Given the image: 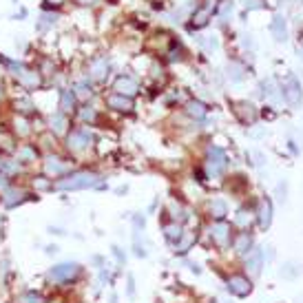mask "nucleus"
Returning <instances> with one entry per match:
<instances>
[{
    "label": "nucleus",
    "instance_id": "nucleus-1",
    "mask_svg": "<svg viewBox=\"0 0 303 303\" xmlns=\"http://www.w3.org/2000/svg\"><path fill=\"white\" fill-rule=\"evenodd\" d=\"M45 283L51 286L53 290H71L73 286H78L84 277H87V268L80 261L73 259H64V261H55L45 270Z\"/></svg>",
    "mask_w": 303,
    "mask_h": 303
},
{
    "label": "nucleus",
    "instance_id": "nucleus-2",
    "mask_svg": "<svg viewBox=\"0 0 303 303\" xmlns=\"http://www.w3.org/2000/svg\"><path fill=\"white\" fill-rule=\"evenodd\" d=\"M106 182L96 170H71L64 177L55 179L53 191L58 193H78V191H104Z\"/></svg>",
    "mask_w": 303,
    "mask_h": 303
},
{
    "label": "nucleus",
    "instance_id": "nucleus-3",
    "mask_svg": "<svg viewBox=\"0 0 303 303\" xmlns=\"http://www.w3.org/2000/svg\"><path fill=\"white\" fill-rule=\"evenodd\" d=\"M96 144V133L91 131V126H73L67 135H64V149L69 153H84Z\"/></svg>",
    "mask_w": 303,
    "mask_h": 303
},
{
    "label": "nucleus",
    "instance_id": "nucleus-4",
    "mask_svg": "<svg viewBox=\"0 0 303 303\" xmlns=\"http://www.w3.org/2000/svg\"><path fill=\"white\" fill-rule=\"evenodd\" d=\"M29 200H34V193L27 186H20V184H13V182L0 193V206L4 210H16V208L25 206Z\"/></svg>",
    "mask_w": 303,
    "mask_h": 303
},
{
    "label": "nucleus",
    "instance_id": "nucleus-5",
    "mask_svg": "<svg viewBox=\"0 0 303 303\" xmlns=\"http://www.w3.org/2000/svg\"><path fill=\"white\" fill-rule=\"evenodd\" d=\"M42 173L47 175V177H51L55 182V179H60V177H64L67 173H71V162L67 157H60V155H55V153H47V155H42Z\"/></svg>",
    "mask_w": 303,
    "mask_h": 303
},
{
    "label": "nucleus",
    "instance_id": "nucleus-6",
    "mask_svg": "<svg viewBox=\"0 0 303 303\" xmlns=\"http://www.w3.org/2000/svg\"><path fill=\"white\" fill-rule=\"evenodd\" d=\"M228 168V157L219 146H208L206 151V173L210 177H221Z\"/></svg>",
    "mask_w": 303,
    "mask_h": 303
},
{
    "label": "nucleus",
    "instance_id": "nucleus-7",
    "mask_svg": "<svg viewBox=\"0 0 303 303\" xmlns=\"http://www.w3.org/2000/svg\"><path fill=\"white\" fill-rule=\"evenodd\" d=\"M208 235H210L212 244L217 246L219 250H226L230 244H233V226L228 224V221H212L210 228H208Z\"/></svg>",
    "mask_w": 303,
    "mask_h": 303
},
{
    "label": "nucleus",
    "instance_id": "nucleus-8",
    "mask_svg": "<svg viewBox=\"0 0 303 303\" xmlns=\"http://www.w3.org/2000/svg\"><path fill=\"white\" fill-rule=\"evenodd\" d=\"M47 131L55 137H64L71 131V115H64L62 111H53L47 117Z\"/></svg>",
    "mask_w": 303,
    "mask_h": 303
},
{
    "label": "nucleus",
    "instance_id": "nucleus-9",
    "mask_svg": "<svg viewBox=\"0 0 303 303\" xmlns=\"http://www.w3.org/2000/svg\"><path fill=\"white\" fill-rule=\"evenodd\" d=\"M226 290L233 297L244 299V297H248L250 292H252V281H250L246 274H230V277L226 279Z\"/></svg>",
    "mask_w": 303,
    "mask_h": 303
},
{
    "label": "nucleus",
    "instance_id": "nucleus-10",
    "mask_svg": "<svg viewBox=\"0 0 303 303\" xmlns=\"http://www.w3.org/2000/svg\"><path fill=\"white\" fill-rule=\"evenodd\" d=\"M18 87H22L25 91H40L42 84H45V78L40 75V71L38 69H31V67H25V71H22L20 75H18Z\"/></svg>",
    "mask_w": 303,
    "mask_h": 303
},
{
    "label": "nucleus",
    "instance_id": "nucleus-11",
    "mask_svg": "<svg viewBox=\"0 0 303 303\" xmlns=\"http://www.w3.org/2000/svg\"><path fill=\"white\" fill-rule=\"evenodd\" d=\"M13 155H16V159L22 166H31V164L42 162V151L38 144H20Z\"/></svg>",
    "mask_w": 303,
    "mask_h": 303
},
{
    "label": "nucleus",
    "instance_id": "nucleus-12",
    "mask_svg": "<svg viewBox=\"0 0 303 303\" xmlns=\"http://www.w3.org/2000/svg\"><path fill=\"white\" fill-rule=\"evenodd\" d=\"M13 303H51V295L40 288H25L13 295Z\"/></svg>",
    "mask_w": 303,
    "mask_h": 303
},
{
    "label": "nucleus",
    "instance_id": "nucleus-13",
    "mask_svg": "<svg viewBox=\"0 0 303 303\" xmlns=\"http://www.w3.org/2000/svg\"><path fill=\"white\" fill-rule=\"evenodd\" d=\"M80 106V100L75 96V91L71 87L67 89H60V96H58V111H62L64 115H73Z\"/></svg>",
    "mask_w": 303,
    "mask_h": 303
},
{
    "label": "nucleus",
    "instance_id": "nucleus-14",
    "mask_svg": "<svg viewBox=\"0 0 303 303\" xmlns=\"http://www.w3.org/2000/svg\"><path fill=\"white\" fill-rule=\"evenodd\" d=\"M283 98H286V102L290 104V106H295V108L301 104V98H303L301 84H299V80H297L295 75H288L286 82H283Z\"/></svg>",
    "mask_w": 303,
    "mask_h": 303
},
{
    "label": "nucleus",
    "instance_id": "nucleus-15",
    "mask_svg": "<svg viewBox=\"0 0 303 303\" xmlns=\"http://www.w3.org/2000/svg\"><path fill=\"white\" fill-rule=\"evenodd\" d=\"M104 102H106V106L111 108V111H117V113H133V108H135L133 98L120 96V93H108V96L104 98Z\"/></svg>",
    "mask_w": 303,
    "mask_h": 303
},
{
    "label": "nucleus",
    "instance_id": "nucleus-16",
    "mask_svg": "<svg viewBox=\"0 0 303 303\" xmlns=\"http://www.w3.org/2000/svg\"><path fill=\"white\" fill-rule=\"evenodd\" d=\"M197 244V233L195 230H184V235L179 237L177 244H173V254L175 257H186Z\"/></svg>",
    "mask_w": 303,
    "mask_h": 303
},
{
    "label": "nucleus",
    "instance_id": "nucleus-17",
    "mask_svg": "<svg viewBox=\"0 0 303 303\" xmlns=\"http://www.w3.org/2000/svg\"><path fill=\"white\" fill-rule=\"evenodd\" d=\"M113 93H120V96H126V98H135L140 93V84L137 80L129 78V75H120V78L113 82Z\"/></svg>",
    "mask_w": 303,
    "mask_h": 303
},
{
    "label": "nucleus",
    "instance_id": "nucleus-18",
    "mask_svg": "<svg viewBox=\"0 0 303 303\" xmlns=\"http://www.w3.org/2000/svg\"><path fill=\"white\" fill-rule=\"evenodd\" d=\"M244 268L250 277H257L263 268V252L261 248H252L248 254H246V261H244Z\"/></svg>",
    "mask_w": 303,
    "mask_h": 303
},
{
    "label": "nucleus",
    "instance_id": "nucleus-19",
    "mask_svg": "<svg viewBox=\"0 0 303 303\" xmlns=\"http://www.w3.org/2000/svg\"><path fill=\"white\" fill-rule=\"evenodd\" d=\"M108 60L106 58H96L91 60V64H89V78L93 80V82H104V80L108 78Z\"/></svg>",
    "mask_w": 303,
    "mask_h": 303
},
{
    "label": "nucleus",
    "instance_id": "nucleus-20",
    "mask_svg": "<svg viewBox=\"0 0 303 303\" xmlns=\"http://www.w3.org/2000/svg\"><path fill=\"white\" fill-rule=\"evenodd\" d=\"M0 173H4L13 182V179H18L22 173H25V166H22L16 157H4L2 155V159H0Z\"/></svg>",
    "mask_w": 303,
    "mask_h": 303
},
{
    "label": "nucleus",
    "instance_id": "nucleus-21",
    "mask_svg": "<svg viewBox=\"0 0 303 303\" xmlns=\"http://www.w3.org/2000/svg\"><path fill=\"white\" fill-rule=\"evenodd\" d=\"M13 113L31 120L34 115H38V106L34 104L31 98H16V100H13Z\"/></svg>",
    "mask_w": 303,
    "mask_h": 303
},
{
    "label": "nucleus",
    "instance_id": "nucleus-22",
    "mask_svg": "<svg viewBox=\"0 0 303 303\" xmlns=\"http://www.w3.org/2000/svg\"><path fill=\"white\" fill-rule=\"evenodd\" d=\"M29 191L31 193H51L53 191V179L51 177H47L45 173H40V175H34V177L29 179Z\"/></svg>",
    "mask_w": 303,
    "mask_h": 303
},
{
    "label": "nucleus",
    "instance_id": "nucleus-23",
    "mask_svg": "<svg viewBox=\"0 0 303 303\" xmlns=\"http://www.w3.org/2000/svg\"><path fill=\"white\" fill-rule=\"evenodd\" d=\"M11 133H13V137H18V140H25V137H29L31 133H34V129H31V120H29V117L16 115V117H13Z\"/></svg>",
    "mask_w": 303,
    "mask_h": 303
},
{
    "label": "nucleus",
    "instance_id": "nucleus-24",
    "mask_svg": "<svg viewBox=\"0 0 303 303\" xmlns=\"http://www.w3.org/2000/svg\"><path fill=\"white\" fill-rule=\"evenodd\" d=\"M235 113L237 117H239L244 124H252L254 120H257V111H254V106L250 102H235Z\"/></svg>",
    "mask_w": 303,
    "mask_h": 303
},
{
    "label": "nucleus",
    "instance_id": "nucleus-25",
    "mask_svg": "<svg viewBox=\"0 0 303 303\" xmlns=\"http://www.w3.org/2000/svg\"><path fill=\"white\" fill-rule=\"evenodd\" d=\"M168 215H170V221H177V224H182V226L191 219V210H188L184 203H179L175 200L168 203Z\"/></svg>",
    "mask_w": 303,
    "mask_h": 303
},
{
    "label": "nucleus",
    "instance_id": "nucleus-26",
    "mask_svg": "<svg viewBox=\"0 0 303 303\" xmlns=\"http://www.w3.org/2000/svg\"><path fill=\"white\" fill-rule=\"evenodd\" d=\"M254 248V241H252V235H248V233H239L237 237H233V250L237 254H248L250 250Z\"/></svg>",
    "mask_w": 303,
    "mask_h": 303
},
{
    "label": "nucleus",
    "instance_id": "nucleus-27",
    "mask_svg": "<svg viewBox=\"0 0 303 303\" xmlns=\"http://www.w3.org/2000/svg\"><path fill=\"white\" fill-rule=\"evenodd\" d=\"M228 215V203L226 200H210L208 202V217L212 221H224Z\"/></svg>",
    "mask_w": 303,
    "mask_h": 303
},
{
    "label": "nucleus",
    "instance_id": "nucleus-28",
    "mask_svg": "<svg viewBox=\"0 0 303 303\" xmlns=\"http://www.w3.org/2000/svg\"><path fill=\"white\" fill-rule=\"evenodd\" d=\"M16 277V270H13V263L7 254L0 257V288H9L11 279Z\"/></svg>",
    "mask_w": 303,
    "mask_h": 303
},
{
    "label": "nucleus",
    "instance_id": "nucleus-29",
    "mask_svg": "<svg viewBox=\"0 0 303 303\" xmlns=\"http://www.w3.org/2000/svg\"><path fill=\"white\" fill-rule=\"evenodd\" d=\"M162 235H164V239L173 246V244H177L179 237L184 235V226L177 224V221H166V224L162 226Z\"/></svg>",
    "mask_w": 303,
    "mask_h": 303
},
{
    "label": "nucleus",
    "instance_id": "nucleus-30",
    "mask_svg": "<svg viewBox=\"0 0 303 303\" xmlns=\"http://www.w3.org/2000/svg\"><path fill=\"white\" fill-rule=\"evenodd\" d=\"M75 115H78V120L82 122L84 126H91V124H96L98 122V108H93L91 104H80L78 106V111H75Z\"/></svg>",
    "mask_w": 303,
    "mask_h": 303
},
{
    "label": "nucleus",
    "instance_id": "nucleus-31",
    "mask_svg": "<svg viewBox=\"0 0 303 303\" xmlns=\"http://www.w3.org/2000/svg\"><path fill=\"white\" fill-rule=\"evenodd\" d=\"M257 221L259 226H261L263 230L268 228L270 224H272V203L268 200H261L259 202V210H257Z\"/></svg>",
    "mask_w": 303,
    "mask_h": 303
},
{
    "label": "nucleus",
    "instance_id": "nucleus-32",
    "mask_svg": "<svg viewBox=\"0 0 303 303\" xmlns=\"http://www.w3.org/2000/svg\"><path fill=\"white\" fill-rule=\"evenodd\" d=\"M133 254L137 259L149 257V244H146V237L142 235V230H135L133 233Z\"/></svg>",
    "mask_w": 303,
    "mask_h": 303
},
{
    "label": "nucleus",
    "instance_id": "nucleus-33",
    "mask_svg": "<svg viewBox=\"0 0 303 303\" xmlns=\"http://www.w3.org/2000/svg\"><path fill=\"white\" fill-rule=\"evenodd\" d=\"M252 219H254L252 212L246 210V208H239V210L235 212L233 226H235V228H239V230H248V228H250V224H252Z\"/></svg>",
    "mask_w": 303,
    "mask_h": 303
},
{
    "label": "nucleus",
    "instance_id": "nucleus-34",
    "mask_svg": "<svg viewBox=\"0 0 303 303\" xmlns=\"http://www.w3.org/2000/svg\"><path fill=\"white\" fill-rule=\"evenodd\" d=\"M186 115L193 117V120H203V117L208 115V108H206V104L200 100H191L186 104Z\"/></svg>",
    "mask_w": 303,
    "mask_h": 303
},
{
    "label": "nucleus",
    "instance_id": "nucleus-35",
    "mask_svg": "<svg viewBox=\"0 0 303 303\" xmlns=\"http://www.w3.org/2000/svg\"><path fill=\"white\" fill-rule=\"evenodd\" d=\"M270 31H272L274 38H277L279 42H283L286 40V20H283L281 16H277L272 20V25H270Z\"/></svg>",
    "mask_w": 303,
    "mask_h": 303
},
{
    "label": "nucleus",
    "instance_id": "nucleus-36",
    "mask_svg": "<svg viewBox=\"0 0 303 303\" xmlns=\"http://www.w3.org/2000/svg\"><path fill=\"white\" fill-rule=\"evenodd\" d=\"M212 9L210 7H203V9H197L195 13H193V25L195 27H203L208 22V18H210Z\"/></svg>",
    "mask_w": 303,
    "mask_h": 303
},
{
    "label": "nucleus",
    "instance_id": "nucleus-37",
    "mask_svg": "<svg viewBox=\"0 0 303 303\" xmlns=\"http://www.w3.org/2000/svg\"><path fill=\"white\" fill-rule=\"evenodd\" d=\"M75 91V96H78V100H87V98H91V84L89 82H78L75 87H71Z\"/></svg>",
    "mask_w": 303,
    "mask_h": 303
},
{
    "label": "nucleus",
    "instance_id": "nucleus-38",
    "mask_svg": "<svg viewBox=\"0 0 303 303\" xmlns=\"http://www.w3.org/2000/svg\"><path fill=\"white\" fill-rule=\"evenodd\" d=\"M111 257L115 259V263L117 266H126V252L120 248V246H111Z\"/></svg>",
    "mask_w": 303,
    "mask_h": 303
},
{
    "label": "nucleus",
    "instance_id": "nucleus-39",
    "mask_svg": "<svg viewBox=\"0 0 303 303\" xmlns=\"http://www.w3.org/2000/svg\"><path fill=\"white\" fill-rule=\"evenodd\" d=\"M261 93H263V98H277L274 80H266V82H261Z\"/></svg>",
    "mask_w": 303,
    "mask_h": 303
},
{
    "label": "nucleus",
    "instance_id": "nucleus-40",
    "mask_svg": "<svg viewBox=\"0 0 303 303\" xmlns=\"http://www.w3.org/2000/svg\"><path fill=\"white\" fill-rule=\"evenodd\" d=\"M228 78L233 80V82H241V80H244V69H241L239 64H230L228 67Z\"/></svg>",
    "mask_w": 303,
    "mask_h": 303
},
{
    "label": "nucleus",
    "instance_id": "nucleus-41",
    "mask_svg": "<svg viewBox=\"0 0 303 303\" xmlns=\"http://www.w3.org/2000/svg\"><path fill=\"white\" fill-rule=\"evenodd\" d=\"M135 295H137V288H135V277L133 274H126V297L129 299H135Z\"/></svg>",
    "mask_w": 303,
    "mask_h": 303
},
{
    "label": "nucleus",
    "instance_id": "nucleus-42",
    "mask_svg": "<svg viewBox=\"0 0 303 303\" xmlns=\"http://www.w3.org/2000/svg\"><path fill=\"white\" fill-rule=\"evenodd\" d=\"M60 252H62V248H60L58 244H47L45 246V254H47V257H58Z\"/></svg>",
    "mask_w": 303,
    "mask_h": 303
},
{
    "label": "nucleus",
    "instance_id": "nucleus-43",
    "mask_svg": "<svg viewBox=\"0 0 303 303\" xmlns=\"http://www.w3.org/2000/svg\"><path fill=\"white\" fill-rule=\"evenodd\" d=\"M281 274H283V277H288V279H292V277H297V274H299V268H297L295 263H286V268L281 270Z\"/></svg>",
    "mask_w": 303,
    "mask_h": 303
},
{
    "label": "nucleus",
    "instance_id": "nucleus-44",
    "mask_svg": "<svg viewBox=\"0 0 303 303\" xmlns=\"http://www.w3.org/2000/svg\"><path fill=\"white\" fill-rule=\"evenodd\" d=\"M131 221H133V228L135 230H144V226H146L144 215H131Z\"/></svg>",
    "mask_w": 303,
    "mask_h": 303
},
{
    "label": "nucleus",
    "instance_id": "nucleus-45",
    "mask_svg": "<svg viewBox=\"0 0 303 303\" xmlns=\"http://www.w3.org/2000/svg\"><path fill=\"white\" fill-rule=\"evenodd\" d=\"M47 233H49L51 237H64L67 235V230L60 228V226H47Z\"/></svg>",
    "mask_w": 303,
    "mask_h": 303
},
{
    "label": "nucleus",
    "instance_id": "nucleus-46",
    "mask_svg": "<svg viewBox=\"0 0 303 303\" xmlns=\"http://www.w3.org/2000/svg\"><path fill=\"white\" fill-rule=\"evenodd\" d=\"M89 263H91L93 268H102V266H106V263H104V257L102 254H91V259H89Z\"/></svg>",
    "mask_w": 303,
    "mask_h": 303
},
{
    "label": "nucleus",
    "instance_id": "nucleus-47",
    "mask_svg": "<svg viewBox=\"0 0 303 303\" xmlns=\"http://www.w3.org/2000/svg\"><path fill=\"white\" fill-rule=\"evenodd\" d=\"M40 25H38V29H47V27H51V25H55V16H42L40 18Z\"/></svg>",
    "mask_w": 303,
    "mask_h": 303
},
{
    "label": "nucleus",
    "instance_id": "nucleus-48",
    "mask_svg": "<svg viewBox=\"0 0 303 303\" xmlns=\"http://www.w3.org/2000/svg\"><path fill=\"white\" fill-rule=\"evenodd\" d=\"M9 184H11V179H9V177H7V175H4V173H0V193H2L4 188L9 186Z\"/></svg>",
    "mask_w": 303,
    "mask_h": 303
},
{
    "label": "nucleus",
    "instance_id": "nucleus-49",
    "mask_svg": "<svg viewBox=\"0 0 303 303\" xmlns=\"http://www.w3.org/2000/svg\"><path fill=\"white\" fill-rule=\"evenodd\" d=\"M108 303H120V297H117V292H111V295H108Z\"/></svg>",
    "mask_w": 303,
    "mask_h": 303
},
{
    "label": "nucleus",
    "instance_id": "nucleus-50",
    "mask_svg": "<svg viewBox=\"0 0 303 303\" xmlns=\"http://www.w3.org/2000/svg\"><path fill=\"white\" fill-rule=\"evenodd\" d=\"M188 268H191V270H193V272H195V274H200V272H202V268L197 266V263H188Z\"/></svg>",
    "mask_w": 303,
    "mask_h": 303
},
{
    "label": "nucleus",
    "instance_id": "nucleus-51",
    "mask_svg": "<svg viewBox=\"0 0 303 303\" xmlns=\"http://www.w3.org/2000/svg\"><path fill=\"white\" fill-rule=\"evenodd\" d=\"M64 0H47V4H53V7H60Z\"/></svg>",
    "mask_w": 303,
    "mask_h": 303
},
{
    "label": "nucleus",
    "instance_id": "nucleus-52",
    "mask_svg": "<svg viewBox=\"0 0 303 303\" xmlns=\"http://www.w3.org/2000/svg\"><path fill=\"white\" fill-rule=\"evenodd\" d=\"M75 2H78V4H93L96 0H75Z\"/></svg>",
    "mask_w": 303,
    "mask_h": 303
},
{
    "label": "nucleus",
    "instance_id": "nucleus-53",
    "mask_svg": "<svg viewBox=\"0 0 303 303\" xmlns=\"http://www.w3.org/2000/svg\"><path fill=\"white\" fill-rule=\"evenodd\" d=\"M2 98H4V89H2V84H0V102H2Z\"/></svg>",
    "mask_w": 303,
    "mask_h": 303
},
{
    "label": "nucleus",
    "instance_id": "nucleus-54",
    "mask_svg": "<svg viewBox=\"0 0 303 303\" xmlns=\"http://www.w3.org/2000/svg\"><path fill=\"white\" fill-rule=\"evenodd\" d=\"M2 155H4V153H2V151H0V159H2Z\"/></svg>",
    "mask_w": 303,
    "mask_h": 303
},
{
    "label": "nucleus",
    "instance_id": "nucleus-55",
    "mask_svg": "<svg viewBox=\"0 0 303 303\" xmlns=\"http://www.w3.org/2000/svg\"><path fill=\"white\" fill-rule=\"evenodd\" d=\"M301 53H303V51H301Z\"/></svg>",
    "mask_w": 303,
    "mask_h": 303
}]
</instances>
